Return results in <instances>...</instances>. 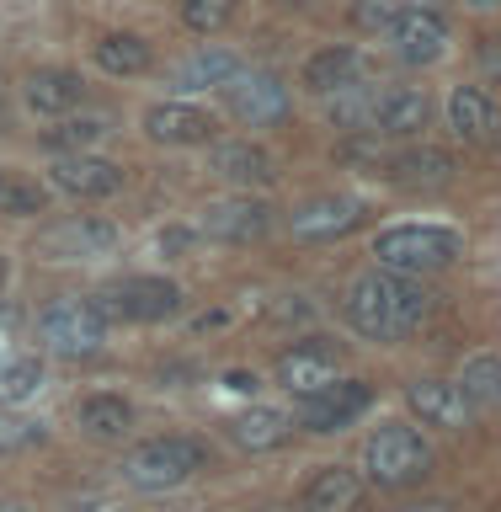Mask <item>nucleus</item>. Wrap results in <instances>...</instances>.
<instances>
[{
    "label": "nucleus",
    "instance_id": "39448f33",
    "mask_svg": "<svg viewBox=\"0 0 501 512\" xmlns=\"http://www.w3.org/2000/svg\"><path fill=\"white\" fill-rule=\"evenodd\" d=\"M38 342L59 358H91L107 342V320L91 299H59L38 315Z\"/></svg>",
    "mask_w": 501,
    "mask_h": 512
},
{
    "label": "nucleus",
    "instance_id": "aec40b11",
    "mask_svg": "<svg viewBox=\"0 0 501 512\" xmlns=\"http://www.w3.org/2000/svg\"><path fill=\"white\" fill-rule=\"evenodd\" d=\"M22 96H27L32 112H43V118H70V112L86 102V80L75 70H32Z\"/></svg>",
    "mask_w": 501,
    "mask_h": 512
},
{
    "label": "nucleus",
    "instance_id": "7ed1b4c3",
    "mask_svg": "<svg viewBox=\"0 0 501 512\" xmlns=\"http://www.w3.org/2000/svg\"><path fill=\"white\" fill-rule=\"evenodd\" d=\"M363 470L374 486L384 491H400V486H416L427 470H432V448L416 427L406 422H384L379 432H368L363 443Z\"/></svg>",
    "mask_w": 501,
    "mask_h": 512
},
{
    "label": "nucleus",
    "instance_id": "4be33fe9",
    "mask_svg": "<svg viewBox=\"0 0 501 512\" xmlns=\"http://www.w3.org/2000/svg\"><path fill=\"white\" fill-rule=\"evenodd\" d=\"M427 112H432V102H427L422 86H390V91L379 96V123H374V134H384V139H411V134H422V128H427Z\"/></svg>",
    "mask_w": 501,
    "mask_h": 512
},
{
    "label": "nucleus",
    "instance_id": "dca6fc26",
    "mask_svg": "<svg viewBox=\"0 0 501 512\" xmlns=\"http://www.w3.org/2000/svg\"><path fill=\"white\" fill-rule=\"evenodd\" d=\"M384 176L395 187H411V192H432V187H448L454 182V155L438 150V144H411L384 160Z\"/></svg>",
    "mask_w": 501,
    "mask_h": 512
},
{
    "label": "nucleus",
    "instance_id": "20e7f679",
    "mask_svg": "<svg viewBox=\"0 0 501 512\" xmlns=\"http://www.w3.org/2000/svg\"><path fill=\"white\" fill-rule=\"evenodd\" d=\"M208 464V448L198 438H182V432H171V438H150L139 443L134 454L123 459V480L139 491H176L182 480H192Z\"/></svg>",
    "mask_w": 501,
    "mask_h": 512
},
{
    "label": "nucleus",
    "instance_id": "72a5a7b5",
    "mask_svg": "<svg viewBox=\"0 0 501 512\" xmlns=\"http://www.w3.org/2000/svg\"><path fill=\"white\" fill-rule=\"evenodd\" d=\"M400 0H352V22H358L363 32H390L400 22Z\"/></svg>",
    "mask_w": 501,
    "mask_h": 512
},
{
    "label": "nucleus",
    "instance_id": "412c9836",
    "mask_svg": "<svg viewBox=\"0 0 501 512\" xmlns=\"http://www.w3.org/2000/svg\"><path fill=\"white\" fill-rule=\"evenodd\" d=\"M363 507V475L347 464H320L304 486V512H358Z\"/></svg>",
    "mask_w": 501,
    "mask_h": 512
},
{
    "label": "nucleus",
    "instance_id": "c85d7f7f",
    "mask_svg": "<svg viewBox=\"0 0 501 512\" xmlns=\"http://www.w3.org/2000/svg\"><path fill=\"white\" fill-rule=\"evenodd\" d=\"M112 134L107 118H64L59 128H48V144L64 155H91V144H102Z\"/></svg>",
    "mask_w": 501,
    "mask_h": 512
},
{
    "label": "nucleus",
    "instance_id": "f03ea898",
    "mask_svg": "<svg viewBox=\"0 0 501 512\" xmlns=\"http://www.w3.org/2000/svg\"><path fill=\"white\" fill-rule=\"evenodd\" d=\"M459 251H464V235L443 230V224H395V230H384L374 240L379 267L406 272V278H427V272L454 267Z\"/></svg>",
    "mask_w": 501,
    "mask_h": 512
},
{
    "label": "nucleus",
    "instance_id": "473e14b6",
    "mask_svg": "<svg viewBox=\"0 0 501 512\" xmlns=\"http://www.w3.org/2000/svg\"><path fill=\"white\" fill-rule=\"evenodd\" d=\"M235 6H240V0H182V22L208 38V32H219L224 22H230Z\"/></svg>",
    "mask_w": 501,
    "mask_h": 512
},
{
    "label": "nucleus",
    "instance_id": "c756f323",
    "mask_svg": "<svg viewBox=\"0 0 501 512\" xmlns=\"http://www.w3.org/2000/svg\"><path fill=\"white\" fill-rule=\"evenodd\" d=\"M43 390V363L38 358H11L0 363V406H22Z\"/></svg>",
    "mask_w": 501,
    "mask_h": 512
},
{
    "label": "nucleus",
    "instance_id": "2eb2a0df",
    "mask_svg": "<svg viewBox=\"0 0 501 512\" xmlns=\"http://www.w3.org/2000/svg\"><path fill=\"white\" fill-rule=\"evenodd\" d=\"M54 187L70 192V198H112V192H123V166L102 155H59Z\"/></svg>",
    "mask_w": 501,
    "mask_h": 512
},
{
    "label": "nucleus",
    "instance_id": "f704fd0d",
    "mask_svg": "<svg viewBox=\"0 0 501 512\" xmlns=\"http://www.w3.org/2000/svg\"><path fill=\"white\" fill-rule=\"evenodd\" d=\"M32 443H43L38 422H0V454H16V448H32Z\"/></svg>",
    "mask_w": 501,
    "mask_h": 512
},
{
    "label": "nucleus",
    "instance_id": "b1692460",
    "mask_svg": "<svg viewBox=\"0 0 501 512\" xmlns=\"http://www.w3.org/2000/svg\"><path fill=\"white\" fill-rule=\"evenodd\" d=\"M358 75H363V59H358V48H347V43L320 48V54L304 64V86L315 96H336V91L358 86Z\"/></svg>",
    "mask_w": 501,
    "mask_h": 512
},
{
    "label": "nucleus",
    "instance_id": "9b49d317",
    "mask_svg": "<svg viewBox=\"0 0 501 512\" xmlns=\"http://www.w3.org/2000/svg\"><path fill=\"white\" fill-rule=\"evenodd\" d=\"M267 230H272V208L262 198H251V192H240V198H219V203L203 208V235L230 240V246L262 240Z\"/></svg>",
    "mask_w": 501,
    "mask_h": 512
},
{
    "label": "nucleus",
    "instance_id": "e433bc0d",
    "mask_svg": "<svg viewBox=\"0 0 501 512\" xmlns=\"http://www.w3.org/2000/svg\"><path fill=\"white\" fill-rule=\"evenodd\" d=\"M230 390H256V374H230Z\"/></svg>",
    "mask_w": 501,
    "mask_h": 512
},
{
    "label": "nucleus",
    "instance_id": "6e6552de",
    "mask_svg": "<svg viewBox=\"0 0 501 512\" xmlns=\"http://www.w3.org/2000/svg\"><path fill=\"white\" fill-rule=\"evenodd\" d=\"M224 107H230V118L246 123V128L278 123L288 112V86L267 70H240L230 86H224Z\"/></svg>",
    "mask_w": 501,
    "mask_h": 512
},
{
    "label": "nucleus",
    "instance_id": "1a4fd4ad",
    "mask_svg": "<svg viewBox=\"0 0 501 512\" xmlns=\"http://www.w3.org/2000/svg\"><path fill=\"white\" fill-rule=\"evenodd\" d=\"M406 406L422 416L427 427H443V432L470 427V416H475V400L459 390V379H411Z\"/></svg>",
    "mask_w": 501,
    "mask_h": 512
},
{
    "label": "nucleus",
    "instance_id": "a211bd4d",
    "mask_svg": "<svg viewBox=\"0 0 501 512\" xmlns=\"http://www.w3.org/2000/svg\"><path fill=\"white\" fill-rule=\"evenodd\" d=\"M208 171L224 176L230 187H267L272 176H278V166H272V155L262 150V144H251V139H219L214 144V155H208Z\"/></svg>",
    "mask_w": 501,
    "mask_h": 512
},
{
    "label": "nucleus",
    "instance_id": "4c0bfd02",
    "mask_svg": "<svg viewBox=\"0 0 501 512\" xmlns=\"http://www.w3.org/2000/svg\"><path fill=\"white\" fill-rule=\"evenodd\" d=\"M470 6H475V11H496V6H501V0H470Z\"/></svg>",
    "mask_w": 501,
    "mask_h": 512
},
{
    "label": "nucleus",
    "instance_id": "f8f14e48",
    "mask_svg": "<svg viewBox=\"0 0 501 512\" xmlns=\"http://www.w3.org/2000/svg\"><path fill=\"white\" fill-rule=\"evenodd\" d=\"M278 384H283L288 395H299V400L320 395L326 384H336V347L331 342H299V347H288L283 358H278Z\"/></svg>",
    "mask_w": 501,
    "mask_h": 512
},
{
    "label": "nucleus",
    "instance_id": "a19ab883",
    "mask_svg": "<svg viewBox=\"0 0 501 512\" xmlns=\"http://www.w3.org/2000/svg\"><path fill=\"white\" fill-rule=\"evenodd\" d=\"M208 512H214V507H208Z\"/></svg>",
    "mask_w": 501,
    "mask_h": 512
},
{
    "label": "nucleus",
    "instance_id": "c9c22d12",
    "mask_svg": "<svg viewBox=\"0 0 501 512\" xmlns=\"http://www.w3.org/2000/svg\"><path fill=\"white\" fill-rule=\"evenodd\" d=\"M480 70H486L491 80H501V32H496V38H486V43H480Z\"/></svg>",
    "mask_w": 501,
    "mask_h": 512
},
{
    "label": "nucleus",
    "instance_id": "0eeeda50",
    "mask_svg": "<svg viewBox=\"0 0 501 512\" xmlns=\"http://www.w3.org/2000/svg\"><path fill=\"white\" fill-rule=\"evenodd\" d=\"M112 246H118V224H107L96 214H75V219L48 224L32 251L43 262H91V256H107Z\"/></svg>",
    "mask_w": 501,
    "mask_h": 512
},
{
    "label": "nucleus",
    "instance_id": "4468645a",
    "mask_svg": "<svg viewBox=\"0 0 501 512\" xmlns=\"http://www.w3.org/2000/svg\"><path fill=\"white\" fill-rule=\"evenodd\" d=\"M144 134L155 144H208L219 134V118L192 102H155L144 112Z\"/></svg>",
    "mask_w": 501,
    "mask_h": 512
},
{
    "label": "nucleus",
    "instance_id": "f257e3e1",
    "mask_svg": "<svg viewBox=\"0 0 501 512\" xmlns=\"http://www.w3.org/2000/svg\"><path fill=\"white\" fill-rule=\"evenodd\" d=\"M342 310H347V326L368 336V342H400V336H411L432 315V294L422 288V278L374 267L347 283Z\"/></svg>",
    "mask_w": 501,
    "mask_h": 512
},
{
    "label": "nucleus",
    "instance_id": "f3484780",
    "mask_svg": "<svg viewBox=\"0 0 501 512\" xmlns=\"http://www.w3.org/2000/svg\"><path fill=\"white\" fill-rule=\"evenodd\" d=\"M448 128H454L464 144H491L501 134L496 96L480 91V86H454V91H448Z\"/></svg>",
    "mask_w": 501,
    "mask_h": 512
},
{
    "label": "nucleus",
    "instance_id": "a878e982",
    "mask_svg": "<svg viewBox=\"0 0 501 512\" xmlns=\"http://www.w3.org/2000/svg\"><path fill=\"white\" fill-rule=\"evenodd\" d=\"M235 75H240V59H235V54H224V48H198L192 59L176 64V75H171V80H176L182 91H208V86L224 91Z\"/></svg>",
    "mask_w": 501,
    "mask_h": 512
},
{
    "label": "nucleus",
    "instance_id": "7c9ffc66",
    "mask_svg": "<svg viewBox=\"0 0 501 512\" xmlns=\"http://www.w3.org/2000/svg\"><path fill=\"white\" fill-rule=\"evenodd\" d=\"M459 390L470 395V400H486V406H496V400H501V358H496V352H480V358L464 363Z\"/></svg>",
    "mask_w": 501,
    "mask_h": 512
},
{
    "label": "nucleus",
    "instance_id": "2f4dec72",
    "mask_svg": "<svg viewBox=\"0 0 501 512\" xmlns=\"http://www.w3.org/2000/svg\"><path fill=\"white\" fill-rule=\"evenodd\" d=\"M0 214H16V219L43 214V187L22 182V176H0Z\"/></svg>",
    "mask_w": 501,
    "mask_h": 512
},
{
    "label": "nucleus",
    "instance_id": "cd10ccee",
    "mask_svg": "<svg viewBox=\"0 0 501 512\" xmlns=\"http://www.w3.org/2000/svg\"><path fill=\"white\" fill-rule=\"evenodd\" d=\"M379 96H384V91H374V86H347V91H336L331 123L347 128V134H374V123H379Z\"/></svg>",
    "mask_w": 501,
    "mask_h": 512
},
{
    "label": "nucleus",
    "instance_id": "423d86ee",
    "mask_svg": "<svg viewBox=\"0 0 501 512\" xmlns=\"http://www.w3.org/2000/svg\"><path fill=\"white\" fill-rule=\"evenodd\" d=\"M102 320H166L182 310V288L171 278H118L91 299Z\"/></svg>",
    "mask_w": 501,
    "mask_h": 512
},
{
    "label": "nucleus",
    "instance_id": "5701e85b",
    "mask_svg": "<svg viewBox=\"0 0 501 512\" xmlns=\"http://www.w3.org/2000/svg\"><path fill=\"white\" fill-rule=\"evenodd\" d=\"M230 438L240 448H251V454H267V448H283L294 438V416L272 411V406H251V411L230 416Z\"/></svg>",
    "mask_w": 501,
    "mask_h": 512
},
{
    "label": "nucleus",
    "instance_id": "6ab92c4d",
    "mask_svg": "<svg viewBox=\"0 0 501 512\" xmlns=\"http://www.w3.org/2000/svg\"><path fill=\"white\" fill-rule=\"evenodd\" d=\"M390 38L406 64H432L448 48V22L438 11H400V22L390 27Z\"/></svg>",
    "mask_w": 501,
    "mask_h": 512
},
{
    "label": "nucleus",
    "instance_id": "9d476101",
    "mask_svg": "<svg viewBox=\"0 0 501 512\" xmlns=\"http://www.w3.org/2000/svg\"><path fill=\"white\" fill-rule=\"evenodd\" d=\"M368 400H374V390H368L363 379L326 384L320 395H310L299 406V427H310V432H342V427H352L368 411Z\"/></svg>",
    "mask_w": 501,
    "mask_h": 512
},
{
    "label": "nucleus",
    "instance_id": "bb28decb",
    "mask_svg": "<svg viewBox=\"0 0 501 512\" xmlns=\"http://www.w3.org/2000/svg\"><path fill=\"white\" fill-rule=\"evenodd\" d=\"M96 64H102L107 75H144L150 70V43H144L139 32H107V38L96 43Z\"/></svg>",
    "mask_w": 501,
    "mask_h": 512
},
{
    "label": "nucleus",
    "instance_id": "ea45409f",
    "mask_svg": "<svg viewBox=\"0 0 501 512\" xmlns=\"http://www.w3.org/2000/svg\"><path fill=\"white\" fill-rule=\"evenodd\" d=\"M0 512H11V507H6V502H0Z\"/></svg>",
    "mask_w": 501,
    "mask_h": 512
},
{
    "label": "nucleus",
    "instance_id": "393cba45",
    "mask_svg": "<svg viewBox=\"0 0 501 512\" xmlns=\"http://www.w3.org/2000/svg\"><path fill=\"white\" fill-rule=\"evenodd\" d=\"M75 422H80V432H91V438L118 443L123 432L134 427V406H128L123 395H86L75 406Z\"/></svg>",
    "mask_w": 501,
    "mask_h": 512
},
{
    "label": "nucleus",
    "instance_id": "58836bf2",
    "mask_svg": "<svg viewBox=\"0 0 501 512\" xmlns=\"http://www.w3.org/2000/svg\"><path fill=\"white\" fill-rule=\"evenodd\" d=\"M400 512H448V507H438V502H432V507H400Z\"/></svg>",
    "mask_w": 501,
    "mask_h": 512
},
{
    "label": "nucleus",
    "instance_id": "ddd939ff",
    "mask_svg": "<svg viewBox=\"0 0 501 512\" xmlns=\"http://www.w3.org/2000/svg\"><path fill=\"white\" fill-rule=\"evenodd\" d=\"M358 224H363V203L347 198V192H331V198L294 208L288 230H294V240H336V235H352Z\"/></svg>",
    "mask_w": 501,
    "mask_h": 512
}]
</instances>
